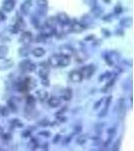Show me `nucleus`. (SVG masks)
<instances>
[{"instance_id": "1", "label": "nucleus", "mask_w": 134, "mask_h": 151, "mask_svg": "<svg viewBox=\"0 0 134 151\" xmlns=\"http://www.w3.org/2000/svg\"><path fill=\"white\" fill-rule=\"evenodd\" d=\"M19 70H21L24 74H29V73H32L36 70V65L32 60H23L19 63Z\"/></svg>"}, {"instance_id": "2", "label": "nucleus", "mask_w": 134, "mask_h": 151, "mask_svg": "<svg viewBox=\"0 0 134 151\" xmlns=\"http://www.w3.org/2000/svg\"><path fill=\"white\" fill-rule=\"evenodd\" d=\"M104 60L107 63V65H115L116 63H118L119 58H120V55L115 50H112V52H107L103 55Z\"/></svg>"}, {"instance_id": "3", "label": "nucleus", "mask_w": 134, "mask_h": 151, "mask_svg": "<svg viewBox=\"0 0 134 151\" xmlns=\"http://www.w3.org/2000/svg\"><path fill=\"white\" fill-rule=\"evenodd\" d=\"M96 70H97V68L95 65H85V67L81 68V69H80V72L82 73L84 79L89 80L93 77V75L95 74Z\"/></svg>"}, {"instance_id": "4", "label": "nucleus", "mask_w": 134, "mask_h": 151, "mask_svg": "<svg viewBox=\"0 0 134 151\" xmlns=\"http://www.w3.org/2000/svg\"><path fill=\"white\" fill-rule=\"evenodd\" d=\"M40 35L45 37H52L55 35L57 30H55V27H53V26H50L48 24H43L40 28Z\"/></svg>"}, {"instance_id": "5", "label": "nucleus", "mask_w": 134, "mask_h": 151, "mask_svg": "<svg viewBox=\"0 0 134 151\" xmlns=\"http://www.w3.org/2000/svg\"><path fill=\"white\" fill-rule=\"evenodd\" d=\"M40 70H38V77L43 79H48V75H50V65L45 62L40 63Z\"/></svg>"}, {"instance_id": "6", "label": "nucleus", "mask_w": 134, "mask_h": 151, "mask_svg": "<svg viewBox=\"0 0 134 151\" xmlns=\"http://www.w3.org/2000/svg\"><path fill=\"white\" fill-rule=\"evenodd\" d=\"M33 41V35L30 31H23L19 37V42L23 45H30Z\"/></svg>"}, {"instance_id": "7", "label": "nucleus", "mask_w": 134, "mask_h": 151, "mask_svg": "<svg viewBox=\"0 0 134 151\" xmlns=\"http://www.w3.org/2000/svg\"><path fill=\"white\" fill-rule=\"evenodd\" d=\"M69 26H70V31H72V32H82V31H84L87 28L84 24L77 20H73V21L71 20Z\"/></svg>"}, {"instance_id": "8", "label": "nucleus", "mask_w": 134, "mask_h": 151, "mask_svg": "<svg viewBox=\"0 0 134 151\" xmlns=\"http://www.w3.org/2000/svg\"><path fill=\"white\" fill-rule=\"evenodd\" d=\"M69 78H70L71 82L75 83V84H77V83H81L83 80H84L83 75H82V73L80 72V70H73L72 72H70Z\"/></svg>"}, {"instance_id": "9", "label": "nucleus", "mask_w": 134, "mask_h": 151, "mask_svg": "<svg viewBox=\"0 0 134 151\" xmlns=\"http://www.w3.org/2000/svg\"><path fill=\"white\" fill-rule=\"evenodd\" d=\"M13 60H11L10 58H0V70H8L13 67Z\"/></svg>"}, {"instance_id": "10", "label": "nucleus", "mask_w": 134, "mask_h": 151, "mask_svg": "<svg viewBox=\"0 0 134 151\" xmlns=\"http://www.w3.org/2000/svg\"><path fill=\"white\" fill-rule=\"evenodd\" d=\"M60 52L61 55H66V57H72V55H75V48L70 45H63L60 47Z\"/></svg>"}, {"instance_id": "11", "label": "nucleus", "mask_w": 134, "mask_h": 151, "mask_svg": "<svg viewBox=\"0 0 134 151\" xmlns=\"http://www.w3.org/2000/svg\"><path fill=\"white\" fill-rule=\"evenodd\" d=\"M117 111H118V117L120 119H124L126 114V104L124 99H120L117 102Z\"/></svg>"}, {"instance_id": "12", "label": "nucleus", "mask_w": 134, "mask_h": 151, "mask_svg": "<svg viewBox=\"0 0 134 151\" xmlns=\"http://www.w3.org/2000/svg\"><path fill=\"white\" fill-rule=\"evenodd\" d=\"M55 18H57L58 23L61 24V25H66V24H69L71 22L70 16L67 13H65V12H58L57 16H55Z\"/></svg>"}, {"instance_id": "13", "label": "nucleus", "mask_w": 134, "mask_h": 151, "mask_svg": "<svg viewBox=\"0 0 134 151\" xmlns=\"http://www.w3.org/2000/svg\"><path fill=\"white\" fill-rule=\"evenodd\" d=\"M16 2L15 0H3L2 3V10L5 12H11L15 8Z\"/></svg>"}, {"instance_id": "14", "label": "nucleus", "mask_w": 134, "mask_h": 151, "mask_svg": "<svg viewBox=\"0 0 134 151\" xmlns=\"http://www.w3.org/2000/svg\"><path fill=\"white\" fill-rule=\"evenodd\" d=\"M112 102V96L108 97V98H106L105 100H104V106H103V109H102V111L99 113L98 117L99 118H103V117H105L107 114H108V110H109V106H110Z\"/></svg>"}, {"instance_id": "15", "label": "nucleus", "mask_w": 134, "mask_h": 151, "mask_svg": "<svg viewBox=\"0 0 134 151\" xmlns=\"http://www.w3.org/2000/svg\"><path fill=\"white\" fill-rule=\"evenodd\" d=\"M23 82H24V84H25L27 91L33 90L36 87V84H37V83H36V80L32 77H26L25 79L23 80Z\"/></svg>"}, {"instance_id": "16", "label": "nucleus", "mask_w": 134, "mask_h": 151, "mask_svg": "<svg viewBox=\"0 0 134 151\" xmlns=\"http://www.w3.org/2000/svg\"><path fill=\"white\" fill-rule=\"evenodd\" d=\"M60 57L61 55H52L48 60V64L50 65V67L53 68H58V64H60Z\"/></svg>"}, {"instance_id": "17", "label": "nucleus", "mask_w": 134, "mask_h": 151, "mask_svg": "<svg viewBox=\"0 0 134 151\" xmlns=\"http://www.w3.org/2000/svg\"><path fill=\"white\" fill-rule=\"evenodd\" d=\"M73 98V92L72 90L69 88H66V89L62 90L61 92V99H63L64 101H71Z\"/></svg>"}, {"instance_id": "18", "label": "nucleus", "mask_w": 134, "mask_h": 151, "mask_svg": "<svg viewBox=\"0 0 134 151\" xmlns=\"http://www.w3.org/2000/svg\"><path fill=\"white\" fill-rule=\"evenodd\" d=\"M36 97H37L38 101L45 102L48 99L50 94H48V92L45 91V90H37V91H36Z\"/></svg>"}, {"instance_id": "19", "label": "nucleus", "mask_w": 134, "mask_h": 151, "mask_svg": "<svg viewBox=\"0 0 134 151\" xmlns=\"http://www.w3.org/2000/svg\"><path fill=\"white\" fill-rule=\"evenodd\" d=\"M48 101V104L50 108H58L60 107L61 105V99L58 98V97H48V99L47 100Z\"/></svg>"}, {"instance_id": "20", "label": "nucleus", "mask_w": 134, "mask_h": 151, "mask_svg": "<svg viewBox=\"0 0 134 151\" xmlns=\"http://www.w3.org/2000/svg\"><path fill=\"white\" fill-rule=\"evenodd\" d=\"M31 53V50L29 47V45H23L22 47H20L18 50V55L22 58H27Z\"/></svg>"}, {"instance_id": "21", "label": "nucleus", "mask_w": 134, "mask_h": 151, "mask_svg": "<svg viewBox=\"0 0 134 151\" xmlns=\"http://www.w3.org/2000/svg\"><path fill=\"white\" fill-rule=\"evenodd\" d=\"M61 55V53H60ZM71 64V58L70 57H66V55H61L60 57V64H58V68H66Z\"/></svg>"}, {"instance_id": "22", "label": "nucleus", "mask_w": 134, "mask_h": 151, "mask_svg": "<svg viewBox=\"0 0 134 151\" xmlns=\"http://www.w3.org/2000/svg\"><path fill=\"white\" fill-rule=\"evenodd\" d=\"M30 6H31V3H28V2H26V1H23V3L20 5V13L24 16L28 15Z\"/></svg>"}, {"instance_id": "23", "label": "nucleus", "mask_w": 134, "mask_h": 151, "mask_svg": "<svg viewBox=\"0 0 134 151\" xmlns=\"http://www.w3.org/2000/svg\"><path fill=\"white\" fill-rule=\"evenodd\" d=\"M40 15H37V14H33L32 16H31V24H32L33 26H35V28H38L40 29V26L43 25V23H40Z\"/></svg>"}, {"instance_id": "24", "label": "nucleus", "mask_w": 134, "mask_h": 151, "mask_svg": "<svg viewBox=\"0 0 134 151\" xmlns=\"http://www.w3.org/2000/svg\"><path fill=\"white\" fill-rule=\"evenodd\" d=\"M31 53L35 58H43L45 55V50L43 47H35L33 50H31Z\"/></svg>"}, {"instance_id": "25", "label": "nucleus", "mask_w": 134, "mask_h": 151, "mask_svg": "<svg viewBox=\"0 0 134 151\" xmlns=\"http://www.w3.org/2000/svg\"><path fill=\"white\" fill-rule=\"evenodd\" d=\"M119 24H120L121 28L131 27V25H132V18L131 17H124L120 20Z\"/></svg>"}, {"instance_id": "26", "label": "nucleus", "mask_w": 134, "mask_h": 151, "mask_svg": "<svg viewBox=\"0 0 134 151\" xmlns=\"http://www.w3.org/2000/svg\"><path fill=\"white\" fill-rule=\"evenodd\" d=\"M7 107L10 111L16 112L17 111V103H16L15 98H11L10 100L7 101Z\"/></svg>"}, {"instance_id": "27", "label": "nucleus", "mask_w": 134, "mask_h": 151, "mask_svg": "<svg viewBox=\"0 0 134 151\" xmlns=\"http://www.w3.org/2000/svg\"><path fill=\"white\" fill-rule=\"evenodd\" d=\"M92 8V14H93V16L94 17H99V16H101V14L103 13V10H102V8L100 7L98 4H97L96 6H93V7H91Z\"/></svg>"}, {"instance_id": "28", "label": "nucleus", "mask_w": 134, "mask_h": 151, "mask_svg": "<svg viewBox=\"0 0 134 151\" xmlns=\"http://www.w3.org/2000/svg\"><path fill=\"white\" fill-rule=\"evenodd\" d=\"M36 103V99L33 96L29 95L26 97V107H30V108H35Z\"/></svg>"}, {"instance_id": "29", "label": "nucleus", "mask_w": 134, "mask_h": 151, "mask_svg": "<svg viewBox=\"0 0 134 151\" xmlns=\"http://www.w3.org/2000/svg\"><path fill=\"white\" fill-rule=\"evenodd\" d=\"M10 124L13 128H22L23 127V123L17 118H14V119H12V120H10Z\"/></svg>"}, {"instance_id": "30", "label": "nucleus", "mask_w": 134, "mask_h": 151, "mask_svg": "<svg viewBox=\"0 0 134 151\" xmlns=\"http://www.w3.org/2000/svg\"><path fill=\"white\" fill-rule=\"evenodd\" d=\"M88 139H89L88 135H85V134H83V135L78 136V138H77V143H78L79 145H85V144L87 143Z\"/></svg>"}, {"instance_id": "31", "label": "nucleus", "mask_w": 134, "mask_h": 151, "mask_svg": "<svg viewBox=\"0 0 134 151\" xmlns=\"http://www.w3.org/2000/svg\"><path fill=\"white\" fill-rule=\"evenodd\" d=\"M92 21H93V18H92L91 16L88 15V14H87V15H84V16H83L82 19H81V21H80V22L83 23V24H84V25L87 27V26L89 25V24L91 23Z\"/></svg>"}, {"instance_id": "32", "label": "nucleus", "mask_w": 134, "mask_h": 151, "mask_svg": "<svg viewBox=\"0 0 134 151\" xmlns=\"http://www.w3.org/2000/svg\"><path fill=\"white\" fill-rule=\"evenodd\" d=\"M45 24H48V25H50V26H53V27H55L58 24L57 18L53 17V16H50V17H48L47 20H45Z\"/></svg>"}, {"instance_id": "33", "label": "nucleus", "mask_w": 134, "mask_h": 151, "mask_svg": "<svg viewBox=\"0 0 134 151\" xmlns=\"http://www.w3.org/2000/svg\"><path fill=\"white\" fill-rule=\"evenodd\" d=\"M8 55V47L7 45H0V58H5Z\"/></svg>"}, {"instance_id": "34", "label": "nucleus", "mask_w": 134, "mask_h": 151, "mask_svg": "<svg viewBox=\"0 0 134 151\" xmlns=\"http://www.w3.org/2000/svg\"><path fill=\"white\" fill-rule=\"evenodd\" d=\"M36 5L38 8H47L48 5V0H36Z\"/></svg>"}, {"instance_id": "35", "label": "nucleus", "mask_w": 134, "mask_h": 151, "mask_svg": "<svg viewBox=\"0 0 134 151\" xmlns=\"http://www.w3.org/2000/svg\"><path fill=\"white\" fill-rule=\"evenodd\" d=\"M114 77V75L112 74V72H106L104 75H102L101 77L99 78V81H105V80H111L112 78Z\"/></svg>"}, {"instance_id": "36", "label": "nucleus", "mask_w": 134, "mask_h": 151, "mask_svg": "<svg viewBox=\"0 0 134 151\" xmlns=\"http://www.w3.org/2000/svg\"><path fill=\"white\" fill-rule=\"evenodd\" d=\"M16 26L19 28V30H21V29H23V28H25V26H26V24L25 22H24V20L21 17H17V20H16Z\"/></svg>"}, {"instance_id": "37", "label": "nucleus", "mask_w": 134, "mask_h": 151, "mask_svg": "<svg viewBox=\"0 0 134 151\" xmlns=\"http://www.w3.org/2000/svg\"><path fill=\"white\" fill-rule=\"evenodd\" d=\"M50 125V121L48 118H43L38 121V126H40V127H48Z\"/></svg>"}, {"instance_id": "38", "label": "nucleus", "mask_w": 134, "mask_h": 151, "mask_svg": "<svg viewBox=\"0 0 134 151\" xmlns=\"http://www.w3.org/2000/svg\"><path fill=\"white\" fill-rule=\"evenodd\" d=\"M9 112H10V110H9L7 106H4V107H1V108H0V115L3 116V117H7V116H8L9 115Z\"/></svg>"}, {"instance_id": "39", "label": "nucleus", "mask_w": 134, "mask_h": 151, "mask_svg": "<svg viewBox=\"0 0 134 151\" xmlns=\"http://www.w3.org/2000/svg\"><path fill=\"white\" fill-rule=\"evenodd\" d=\"M28 146H30V149H36V148L38 147V142H37V140L35 139V138H31L30 141H29V144Z\"/></svg>"}, {"instance_id": "40", "label": "nucleus", "mask_w": 134, "mask_h": 151, "mask_svg": "<svg viewBox=\"0 0 134 151\" xmlns=\"http://www.w3.org/2000/svg\"><path fill=\"white\" fill-rule=\"evenodd\" d=\"M123 12V7L120 5V4H118V5H116L114 7V14L115 15H119V14H121Z\"/></svg>"}, {"instance_id": "41", "label": "nucleus", "mask_w": 134, "mask_h": 151, "mask_svg": "<svg viewBox=\"0 0 134 151\" xmlns=\"http://www.w3.org/2000/svg\"><path fill=\"white\" fill-rule=\"evenodd\" d=\"M113 18H114V15L113 14H110V13L106 14V15H104L103 17H102V19H103L105 22H110V21L113 20Z\"/></svg>"}, {"instance_id": "42", "label": "nucleus", "mask_w": 134, "mask_h": 151, "mask_svg": "<svg viewBox=\"0 0 134 151\" xmlns=\"http://www.w3.org/2000/svg\"><path fill=\"white\" fill-rule=\"evenodd\" d=\"M9 31H10L11 33H13V35H15V33L19 32V28L16 26V24H14V25H10V27H9Z\"/></svg>"}, {"instance_id": "43", "label": "nucleus", "mask_w": 134, "mask_h": 151, "mask_svg": "<svg viewBox=\"0 0 134 151\" xmlns=\"http://www.w3.org/2000/svg\"><path fill=\"white\" fill-rule=\"evenodd\" d=\"M45 41H47V37H45V36H43L41 35H40L37 37H36V42L45 43Z\"/></svg>"}, {"instance_id": "44", "label": "nucleus", "mask_w": 134, "mask_h": 151, "mask_svg": "<svg viewBox=\"0 0 134 151\" xmlns=\"http://www.w3.org/2000/svg\"><path fill=\"white\" fill-rule=\"evenodd\" d=\"M38 135L43 136V137H45V138H48L50 136V131H40V132H38Z\"/></svg>"}, {"instance_id": "45", "label": "nucleus", "mask_w": 134, "mask_h": 151, "mask_svg": "<svg viewBox=\"0 0 134 151\" xmlns=\"http://www.w3.org/2000/svg\"><path fill=\"white\" fill-rule=\"evenodd\" d=\"M85 1L87 2V4L90 7H93V6L97 5V0H85Z\"/></svg>"}, {"instance_id": "46", "label": "nucleus", "mask_w": 134, "mask_h": 151, "mask_svg": "<svg viewBox=\"0 0 134 151\" xmlns=\"http://www.w3.org/2000/svg\"><path fill=\"white\" fill-rule=\"evenodd\" d=\"M2 137H3V140L4 141H9L12 138V136H11V134H9V133H2Z\"/></svg>"}, {"instance_id": "47", "label": "nucleus", "mask_w": 134, "mask_h": 151, "mask_svg": "<svg viewBox=\"0 0 134 151\" xmlns=\"http://www.w3.org/2000/svg\"><path fill=\"white\" fill-rule=\"evenodd\" d=\"M104 100H105V99H103V100H102V99H101V100H99V101L94 105V109H95V110H97V109H98L99 107H100V105H102V103H103V102H104Z\"/></svg>"}, {"instance_id": "48", "label": "nucleus", "mask_w": 134, "mask_h": 151, "mask_svg": "<svg viewBox=\"0 0 134 151\" xmlns=\"http://www.w3.org/2000/svg\"><path fill=\"white\" fill-rule=\"evenodd\" d=\"M41 85H43V86H45V87L50 86V81H48V79H43V80H41Z\"/></svg>"}, {"instance_id": "49", "label": "nucleus", "mask_w": 134, "mask_h": 151, "mask_svg": "<svg viewBox=\"0 0 134 151\" xmlns=\"http://www.w3.org/2000/svg\"><path fill=\"white\" fill-rule=\"evenodd\" d=\"M6 19V16L5 14L3 13V11H0V22H2V21H4Z\"/></svg>"}, {"instance_id": "50", "label": "nucleus", "mask_w": 134, "mask_h": 151, "mask_svg": "<svg viewBox=\"0 0 134 151\" xmlns=\"http://www.w3.org/2000/svg\"><path fill=\"white\" fill-rule=\"evenodd\" d=\"M29 135H30V130H24L22 132L23 137H29Z\"/></svg>"}, {"instance_id": "51", "label": "nucleus", "mask_w": 134, "mask_h": 151, "mask_svg": "<svg viewBox=\"0 0 134 151\" xmlns=\"http://www.w3.org/2000/svg\"><path fill=\"white\" fill-rule=\"evenodd\" d=\"M102 32L105 33V36L106 37H109V36L111 35V32L109 30H107V29H102Z\"/></svg>"}, {"instance_id": "52", "label": "nucleus", "mask_w": 134, "mask_h": 151, "mask_svg": "<svg viewBox=\"0 0 134 151\" xmlns=\"http://www.w3.org/2000/svg\"><path fill=\"white\" fill-rule=\"evenodd\" d=\"M60 138H61V135L60 134H57V135L55 136V139H53V143H58V140H60Z\"/></svg>"}, {"instance_id": "53", "label": "nucleus", "mask_w": 134, "mask_h": 151, "mask_svg": "<svg viewBox=\"0 0 134 151\" xmlns=\"http://www.w3.org/2000/svg\"><path fill=\"white\" fill-rule=\"evenodd\" d=\"M95 40V36L94 35H89L87 37H85V40L88 41V40Z\"/></svg>"}, {"instance_id": "54", "label": "nucleus", "mask_w": 134, "mask_h": 151, "mask_svg": "<svg viewBox=\"0 0 134 151\" xmlns=\"http://www.w3.org/2000/svg\"><path fill=\"white\" fill-rule=\"evenodd\" d=\"M115 33H117V35H118V33H120L119 35H123V30H122V29H116Z\"/></svg>"}, {"instance_id": "55", "label": "nucleus", "mask_w": 134, "mask_h": 151, "mask_svg": "<svg viewBox=\"0 0 134 151\" xmlns=\"http://www.w3.org/2000/svg\"><path fill=\"white\" fill-rule=\"evenodd\" d=\"M43 150H48V143H45V144H43Z\"/></svg>"}, {"instance_id": "56", "label": "nucleus", "mask_w": 134, "mask_h": 151, "mask_svg": "<svg viewBox=\"0 0 134 151\" xmlns=\"http://www.w3.org/2000/svg\"><path fill=\"white\" fill-rule=\"evenodd\" d=\"M105 1H106V3H110V2H111L110 0H105Z\"/></svg>"}]
</instances>
